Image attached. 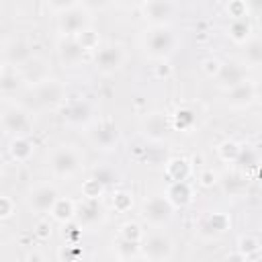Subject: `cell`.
Instances as JSON below:
<instances>
[{
  "instance_id": "cell-1",
  "label": "cell",
  "mask_w": 262,
  "mask_h": 262,
  "mask_svg": "<svg viewBox=\"0 0 262 262\" xmlns=\"http://www.w3.org/2000/svg\"><path fill=\"white\" fill-rule=\"evenodd\" d=\"M82 162H84V156L80 154V149H76V147L70 145V143L55 145V147L49 151V158H47V166H49L51 176H55V178H59V180H70V178H74V176L80 172Z\"/></svg>"
},
{
  "instance_id": "cell-2",
  "label": "cell",
  "mask_w": 262,
  "mask_h": 262,
  "mask_svg": "<svg viewBox=\"0 0 262 262\" xmlns=\"http://www.w3.org/2000/svg\"><path fill=\"white\" fill-rule=\"evenodd\" d=\"M176 35L170 27H149L143 35V49L151 59H168L176 49Z\"/></svg>"
},
{
  "instance_id": "cell-3",
  "label": "cell",
  "mask_w": 262,
  "mask_h": 262,
  "mask_svg": "<svg viewBox=\"0 0 262 262\" xmlns=\"http://www.w3.org/2000/svg\"><path fill=\"white\" fill-rule=\"evenodd\" d=\"M57 29L61 37H78L86 29H90V10L88 4L76 2L70 10L61 12L57 16Z\"/></svg>"
},
{
  "instance_id": "cell-4",
  "label": "cell",
  "mask_w": 262,
  "mask_h": 262,
  "mask_svg": "<svg viewBox=\"0 0 262 262\" xmlns=\"http://www.w3.org/2000/svg\"><path fill=\"white\" fill-rule=\"evenodd\" d=\"M174 215V205L168 201L166 194H151L145 196L141 203V217L151 225V227H164Z\"/></svg>"
},
{
  "instance_id": "cell-5",
  "label": "cell",
  "mask_w": 262,
  "mask_h": 262,
  "mask_svg": "<svg viewBox=\"0 0 262 262\" xmlns=\"http://www.w3.org/2000/svg\"><path fill=\"white\" fill-rule=\"evenodd\" d=\"M33 94H35V102L41 106V108H59L66 104V98H68V88L63 82L59 80H53L49 78L47 82L39 84L33 88Z\"/></svg>"
},
{
  "instance_id": "cell-6",
  "label": "cell",
  "mask_w": 262,
  "mask_h": 262,
  "mask_svg": "<svg viewBox=\"0 0 262 262\" xmlns=\"http://www.w3.org/2000/svg\"><path fill=\"white\" fill-rule=\"evenodd\" d=\"M2 129H4L6 135L25 137L33 129V121H31L29 113L23 106L6 102L4 108H2Z\"/></svg>"
},
{
  "instance_id": "cell-7",
  "label": "cell",
  "mask_w": 262,
  "mask_h": 262,
  "mask_svg": "<svg viewBox=\"0 0 262 262\" xmlns=\"http://www.w3.org/2000/svg\"><path fill=\"white\" fill-rule=\"evenodd\" d=\"M123 63H125V49L121 43H104L94 51V68L104 76L115 74Z\"/></svg>"
},
{
  "instance_id": "cell-8",
  "label": "cell",
  "mask_w": 262,
  "mask_h": 262,
  "mask_svg": "<svg viewBox=\"0 0 262 262\" xmlns=\"http://www.w3.org/2000/svg\"><path fill=\"white\" fill-rule=\"evenodd\" d=\"M244 82H248V66L244 61H237V59L223 61L219 74L215 76V86L223 92H229Z\"/></svg>"
},
{
  "instance_id": "cell-9",
  "label": "cell",
  "mask_w": 262,
  "mask_h": 262,
  "mask_svg": "<svg viewBox=\"0 0 262 262\" xmlns=\"http://www.w3.org/2000/svg\"><path fill=\"white\" fill-rule=\"evenodd\" d=\"M141 252L149 262H168L174 254V242L166 233L156 231V233H149L147 237H143Z\"/></svg>"
},
{
  "instance_id": "cell-10",
  "label": "cell",
  "mask_w": 262,
  "mask_h": 262,
  "mask_svg": "<svg viewBox=\"0 0 262 262\" xmlns=\"http://www.w3.org/2000/svg\"><path fill=\"white\" fill-rule=\"evenodd\" d=\"M88 139L96 149H102V151L115 149V145L119 141L117 125L111 119H100L88 127Z\"/></svg>"
},
{
  "instance_id": "cell-11",
  "label": "cell",
  "mask_w": 262,
  "mask_h": 262,
  "mask_svg": "<svg viewBox=\"0 0 262 262\" xmlns=\"http://www.w3.org/2000/svg\"><path fill=\"white\" fill-rule=\"evenodd\" d=\"M59 201V192L53 184H37L29 190V196H27V203L31 207V211L39 213V215H45V213H51L55 203Z\"/></svg>"
},
{
  "instance_id": "cell-12",
  "label": "cell",
  "mask_w": 262,
  "mask_h": 262,
  "mask_svg": "<svg viewBox=\"0 0 262 262\" xmlns=\"http://www.w3.org/2000/svg\"><path fill=\"white\" fill-rule=\"evenodd\" d=\"M139 8H141V16L151 27H168V23L172 20V16L176 12V4L174 2H162V0L143 2Z\"/></svg>"
},
{
  "instance_id": "cell-13",
  "label": "cell",
  "mask_w": 262,
  "mask_h": 262,
  "mask_svg": "<svg viewBox=\"0 0 262 262\" xmlns=\"http://www.w3.org/2000/svg\"><path fill=\"white\" fill-rule=\"evenodd\" d=\"M104 209L100 205V201H90V199H84L78 203V209H76V221H78V227H84V229H90V227H96L98 223L104 221Z\"/></svg>"
},
{
  "instance_id": "cell-14",
  "label": "cell",
  "mask_w": 262,
  "mask_h": 262,
  "mask_svg": "<svg viewBox=\"0 0 262 262\" xmlns=\"http://www.w3.org/2000/svg\"><path fill=\"white\" fill-rule=\"evenodd\" d=\"M2 57H4V66H10V68H23L29 59H33V51H31V45L23 39H12L8 43H4V49H2Z\"/></svg>"
},
{
  "instance_id": "cell-15",
  "label": "cell",
  "mask_w": 262,
  "mask_h": 262,
  "mask_svg": "<svg viewBox=\"0 0 262 262\" xmlns=\"http://www.w3.org/2000/svg\"><path fill=\"white\" fill-rule=\"evenodd\" d=\"M86 49L82 47V43L76 37H61V41L57 43V57L66 68H76L84 61L86 57Z\"/></svg>"
},
{
  "instance_id": "cell-16",
  "label": "cell",
  "mask_w": 262,
  "mask_h": 262,
  "mask_svg": "<svg viewBox=\"0 0 262 262\" xmlns=\"http://www.w3.org/2000/svg\"><path fill=\"white\" fill-rule=\"evenodd\" d=\"M18 72H20L23 82L27 86H33V88L49 80V66H47V61L43 57H37V55L33 59H29Z\"/></svg>"
},
{
  "instance_id": "cell-17",
  "label": "cell",
  "mask_w": 262,
  "mask_h": 262,
  "mask_svg": "<svg viewBox=\"0 0 262 262\" xmlns=\"http://www.w3.org/2000/svg\"><path fill=\"white\" fill-rule=\"evenodd\" d=\"M256 102V82H244L237 88L225 92V104L229 108H248Z\"/></svg>"
},
{
  "instance_id": "cell-18",
  "label": "cell",
  "mask_w": 262,
  "mask_h": 262,
  "mask_svg": "<svg viewBox=\"0 0 262 262\" xmlns=\"http://www.w3.org/2000/svg\"><path fill=\"white\" fill-rule=\"evenodd\" d=\"M63 121L74 125V127H88L90 121H92V108L88 102L84 100H76V102H70L66 104L63 108Z\"/></svg>"
},
{
  "instance_id": "cell-19",
  "label": "cell",
  "mask_w": 262,
  "mask_h": 262,
  "mask_svg": "<svg viewBox=\"0 0 262 262\" xmlns=\"http://www.w3.org/2000/svg\"><path fill=\"white\" fill-rule=\"evenodd\" d=\"M229 225H231V219H229L225 213H221V211L209 213V215H205V217L201 219V223H199V233H203V235H207V237L221 235V233H225V231L229 229Z\"/></svg>"
},
{
  "instance_id": "cell-20",
  "label": "cell",
  "mask_w": 262,
  "mask_h": 262,
  "mask_svg": "<svg viewBox=\"0 0 262 262\" xmlns=\"http://www.w3.org/2000/svg\"><path fill=\"white\" fill-rule=\"evenodd\" d=\"M141 133L145 137H149L151 141H162L168 133V121L162 113H151L143 119V125H141Z\"/></svg>"
},
{
  "instance_id": "cell-21",
  "label": "cell",
  "mask_w": 262,
  "mask_h": 262,
  "mask_svg": "<svg viewBox=\"0 0 262 262\" xmlns=\"http://www.w3.org/2000/svg\"><path fill=\"white\" fill-rule=\"evenodd\" d=\"M227 37L235 45H246L252 39V25L248 18H233L227 25Z\"/></svg>"
},
{
  "instance_id": "cell-22",
  "label": "cell",
  "mask_w": 262,
  "mask_h": 262,
  "mask_svg": "<svg viewBox=\"0 0 262 262\" xmlns=\"http://www.w3.org/2000/svg\"><path fill=\"white\" fill-rule=\"evenodd\" d=\"M166 196L174 207H184L192 201V188L188 182H170L166 188Z\"/></svg>"
},
{
  "instance_id": "cell-23",
  "label": "cell",
  "mask_w": 262,
  "mask_h": 262,
  "mask_svg": "<svg viewBox=\"0 0 262 262\" xmlns=\"http://www.w3.org/2000/svg\"><path fill=\"white\" fill-rule=\"evenodd\" d=\"M190 172H192V168L186 158H172L166 166V174H168L170 182H186Z\"/></svg>"
},
{
  "instance_id": "cell-24",
  "label": "cell",
  "mask_w": 262,
  "mask_h": 262,
  "mask_svg": "<svg viewBox=\"0 0 262 262\" xmlns=\"http://www.w3.org/2000/svg\"><path fill=\"white\" fill-rule=\"evenodd\" d=\"M8 154L14 162H27L33 154V143L27 137H12L8 143Z\"/></svg>"
},
{
  "instance_id": "cell-25",
  "label": "cell",
  "mask_w": 262,
  "mask_h": 262,
  "mask_svg": "<svg viewBox=\"0 0 262 262\" xmlns=\"http://www.w3.org/2000/svg\"><path fill=\"white\" fill-rule=\"evenodd\" d=\"M76 209H78V203H74L72 199L59 196V201L55 203V207L51 211V217L59 223H68V221L76 219Z\"/></svg>"
},
{
  "instance_id": "cell-26",
  "label": "cell",
  "mask_w": 262,
  "mask_h": 262,
  "mask_svg": "<svg viewBox=\"0 0 262 262\" xmlns=\"http://www.w3.org/2000/svg\"><path fill=\"white\" fill-rule=\"evenodd\" d=\"M23 78H20V72L16 68H10V66H2V78H0V88L4 94H10V92H16L18 86H23Z\"/></svg>"
},
{
  "instance_id": "cell-27",
  "label": "cell",
  "mask_w": 262,
  "mask_h": 262,
  "mask_svg": "<svg viewBox=\"0 0 262 262\" xmlns=\"http://www.w3.org/2000/svg\"><path fill=\"white\" fill-rule=\"evenodd\" d=\"M244 63L248 68H256L262 63V39L260 37H252L244 45Z\"/></svg>"
},
{
  "instance_id": "cell-28",
  "label": "cell",
  "mask_w": 262,
  "mask_h": 262,
  "mask_svg": "<svg viewBox=\"0 0 262 262\" xmlns=\"http://www.w3.org/2000/svg\"><path fill=\"white\" fill-rule=\"evenodd\" d=\"M115 252L119 256V260H127V258H135L141 254V246L135 244V242H129V239H123L119 237L115 242Z\"/></svg>"
},
{
  "instance_id": "cell-29",
  "label": "cell",
  "mask_w": 262,
  "mask_h": 262,
  "mask_svg": "<svg viewBox=\"0 0 262 262\" xmlns=\"http://www.w3.org/2000/svg\"><path fill=\"white\" fill-rule=\"evenodd\" d=\"M119 237L129 239V242H135V244H141L143 242V229L135 221H125L121 225V229H119Z\"/></svg>"
},
{
  "instance_id": "cell-30",
  "label": "cell",
  "mask_w": 262,
  "mask_h": 262,
  "mask_svg": "<svg viewBox=\"0 0 262 262\" xmlns=\"http://www.w3.org/2000/svg\"><path fill=\"white\" fill-rule=\"evenodd\" d=\"M242 145L239 143H235V141H223L219 147H217V151H219V158L223 160V162H237L239 160V156H242Z\"/></svg>"
},
{
  "instance_id": "cell-31",
  "label": "cell",
  "mask_w": 262,
  "mask_h": 262,
  "mask_svg": "<svg viewBox=\"0 0 262 262\" xmlns=\"http://www.w3.org/2000/svg\"><path fill=\"white\" fill-rule=\"evenodd\" d=\"M104 188L106 186L102 182H98L96 178H88V180L82 182V196L84 199H90V201H98L102 196Z\"/></svg>"
},
{
  "instance_id": "cell-32",
  "label": "cell",
  "mask_w": 262,
  "mask_h": 262,
  "mask_svg": "<svg viewBox=\"0 0 262 262\" xmlns=\"http://www.w3.org/2000/svg\"><path fill=\"white\" fill-rule=\"evenodd\" d=\"M260 246L262 244H260L258 237H254V235H242L239 242H237V252H242V254H246L250 258L252 254H256L260 250Z\"/></svg>"
},
{
  "instance_id": "cell-33",
  "label": "cell",
  "mask_w": 262,
  "mask_h": 262,
  "mask_svg": "<svg viewBox=\"0 0 262 262\" xmlns=\"http://www.w3.org/2000/svg\"><path fill=\"white\" fill-rule=\"evenodd\" d=\"M76 39L82 43V47H84L86 51H96V49L100 47V39H98V33H94L92 29H86V31H84V33H80Z\"/></svg>"
},
{
  "instance_id": "cell-34",
  "label": "cell",
  "mask_w": 262,
  "mask_h": 262,
  "mask_svg": "<svg viewBox=\"0 0 262 262\" xmlns=\"http://www.w3.org/2000/svg\"><path fill=\"white\" fill-rule=\"evenodd\" d=\"M225 12L231 16V20H233V18H246V14H248V4L242 2V0L227 2V4H225Z\"/></svg>"
},
{
  "instance_id": "cell-35",
  "label": "cell",
  "mask_w": 262,
  "mask_h": 262,
  "mask_svg": "<svg viewBox=\"0 0 262 262\" xmlns=\"http://www.w3.org/2000/svg\"><path fill=\"white\" fill-rule=\"evenodd\" d=\"M131 205H133V199H131V194H129V192L119 190V192H115V194H113V207H115L117 211L125 213V211H129V209H131Z\"/></svg>"
},
{
  "instance_id": "cell-36",
  "label": "cell",
  "mask_w": 262,
  "mask_h": 262,
  "mask_svg": "<svg viewBox=\"0 0 262 262\" xmlns=\"http://www.w3.org/2000/svg\"><path fill=\"white\" fill-rule=\"evenodd\" d=\"M14 211H16V205H14V201H12L8 194H2V196H0V219H2V221L10 219Z\"/></svg>"
},
{
  "instance_id": "cell-37",
  "label": "cell",
  "mask_w": 262,
  "mask_h": 262,
  "mask_svg": "<svg viewBox=\"0 0 262 262\" xmlns=\"http://www.w3.org/2000/svg\"><path fill=\"white\" fill-rule=\"evenodd\" d=\"M78 258H80V250L74 248V244H68L59 250V260L61 262H78Z\"/></svg>"
},
{
  "instance_id": "cell-38",
  "label": "cell",
  "mask_w": 262,
  "mask_h": 262,
  "mask_svg": "<svg viewBox=\"0 0 262 262\" xmlns=\"http://www.w3.org/2000/svg\"><path fill=\"white\" fill-rule=\"evenodd\" d=\"M201 68H203V72H205L209 78H215V76L219 74V70H221V61H219L217 57H209V59H205V61L201 63Z\"/></svg>"
},
{
  "instance_id": "cell-39",
  "label": "cell",
  "mask_w": 262,
  "mask_h": 262,
  "mask_svg": "<svg viewBox=\"0 0 262 262\" xmlns=\"http://www.w3.org/2000/svg\"><path fill=\"white\" fill-rule=\"evenodd\" d=\"M92 178H96L98 182H102V184L106 186V184H111V182L115 180V174H113L111 170H106V168H98V170L94 172V176H92Z\"/></svg>"
},
{
  "instance_id": "cell-40",
  "label": "cell",
  "mask_w": 262,
  "mask_h": 262,
  "mask_svg": "<svg viewBox=\"0 0 262 262\" xmlns=\"http://www.w3.org/2000/svg\"><path fill=\"white\" fill-rule=\"evenodd\" d=\"M215 180H217V176H215L213 170H203V172L199 174V182H201L203 186H211V184H215Z\"/></svg>"
},
{
  "instance_id": "cell-41",
  "label": "cell",
  "mask_w": 262,
  "mask_h": 262,
  "mask_svg": "<svg viewBox=\"0 0 262 262\" xmlns=\"http://www.w3.org/2000/svg\"><path fill=\"white\" fill-rule=\"evenodd\" d=\"M35 233H37L39 237H43V239H45V237H49V235H51V225H49L47 221H43V223H39V225H37Z\"/></svg>"
},
{
  "instance_id": "cell-42",
  "label": "cell",
  "mask_w": 262,
  "mask_h": 262,
  "mask_svg": "<svg viewBox=\"0 0 262 262\" xmlns=\"http://www.w3.org/2000/svg\"><path fill=\"white\" fill-rule=\"evenodd\" d=\"M227 262H248V256L242 254V252H233L227 256Z\"/></svg>"
},
{
  "instance_id": "cell-43",
  "label": "cell",
  "mask_w": 262,
  "mask_h": 262,
  "mask_svg": "<svg viewBox=\"0 0 262 262\" xmlns=\"http://www.w3.org/2000/svg\"><path fill=\"white\" fill-rule=\"evenodd\" d=\"M256 100L262 104V80H260V82H256Z\"/></svg>"
},
{
  "instance_id": "cell-44",
  "label": "cell",
  "mask_w": 262,
  "mask_h": 262,
  "mask_svg": "<svg viewBox=\"0 0 262 262\" xmlns=\"http://www.w3.org/2000/svg\"><path fill=\"white\" fill-rule=\"evenodd\" d=\"M121 262H149V260L139 254V256H135V258H127V260H121Z\"/></svg>"
}]
</instances>
